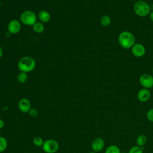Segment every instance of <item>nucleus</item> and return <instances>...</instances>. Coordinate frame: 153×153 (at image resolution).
Segmentation results:
<instances>
[{"mask_svg": "<svg viewBox=\"0 0 153 153\" xmlns=\"http://www.w3.org/2000/svg\"><path fill=\"white\" fill-rule=\"evenodd\" d=\"M36 65V61L33 57L30 56H25L19 60L17 67L20 72L28 73L35 69Z\"/></svg>", "mask_w": 153, "mask_h": 153, "instance_id": "nucleus-1", "label": "nucleus"}, {"mask_svg": "<svg viewBox=\"0 0 153 153\" xmlns=\"http://www.w3.org/2000/svg\"><path fill=\"white\" fill-rule=\"evenodd\" d=\"M118 41L121 47L123 48L129 49L135 44V37L131 32L125 30L119 34Z\"/></svg>", "mask_w": 153, "mask_h": 153, "instance_id": "nucleus-2", "label": "nucleus"}, {"mask_svg": "<svg viewBox=\"0 0 153 153\" xmlns=\"http://www.w3.org/2000/svg\"><path fill=\"white\" fill-rule=\"evenodd\" d=\"M135 14L139 17H145L151 12L150 5L145 1L140 0L135 2L133 6Z\"/></svg>", "mask_w": 153, "mask_h": 153, "instance_id": "nucleus-3", "label": "nucleus"}, {"mask_svg": "<svg viewBox=\"0 0 153 153\" xmlns=\"http://www.w3.org/2000/svg\"><path fill=\"white\" fill-rule=\"evenodd\" d=\"M37 20L35 12L31 10H26L22 13L20 16V22L26 26H33Z\"/></svg>", "mask_w": 153, "mask_h": 153, "instance_id": "nucleus-4", "label": "nucleus"}, {"mask_svg": "<svg viewBox=\"0 0 153 153\" xmlns=\"http://www.w3.org/2000/svg\"><path fill=\"white\" fill-rule=\"evenodd\" d=\"M42 148L45 153H56L59 150V144L56 140L49 139L44 141Z\"/></svg>", "mask_w": 153, "mask_h": 153, "instance_id": "nucleus-5", "label": "nucleus"}, {"mask_svg": "<svg viewBox=\"0 0 153 153\" xmlns=\"http://www.w3.org/2000/svg\"><path fill=\"white\" fill-rule=\"evenodd\" d=\"M141 85L145 88H151L153 87V76L148 74H142L139 78Z\"/></svg>", "mask_w": 153, "mask_h": 153, "instance_id": "nucleus-6", "label": "nucleus"}, {"mask_svg": "<svg viewBox=\"0 0 153 153\" xmlns=\"http://www.w3.org/2000/svg\"><path fill=\"white\" fill-rule=\"evenodd\" d=\"M7 29L10 34L18 33L21 30V22L16 19L10 20L8 23Z\"/></svg>", "mask_w": 153, "mask_h": 153, "instance_id": "nucleus-7", "label": "nucleus"}, {"mask_svg": "<svg viewBox=\"0 0 153 153\" xmlns=\"http://www.w3.org/2000/svg\"><path fill=\"white\" fill-rule=\"evenodd\" d=\"M131 49L133 55L137 57H142L143 56H144L146 52V50L144 45L139 43L134 44L131 48Z\"/></svg>", "mask_w": 153, "mask_h": 153, "instance_id": "nucleus-8", "label": "nucleus"}, {"mask_svg": "<svg viewBox=\"0 0 153 153\" xmlns=\"http://www.w3.org/2000/svg\"><path fill=\"white\" fill-rule=\"evenodd\" d=\"M18 107L19 110L23 113L28 112L32 108L30 100L26 98H22L19 101Z\"/></svg>", "mask_w": 153, "mask_h": 153, "instance_id": "nucleus-9", "label": "nucleus"}, {"mask_svg": "<svg viewBox=\"0 0 153 153\" xmlns=\"http://www.w3.org/2000/svg\"><path fill=\"white\" fill-rule=\"evenodd\" d=\"M105 146V141L102 137H97L91 143V148L94 152L101 151Z\"/></svg>", "mask_w": 153, "mask_h": 153, "instance_id": "nucleus-10", "label": "nucleus"}, {"mask_svg": "<svg viewBox=\"0 0 153 153\" xmlns=\"http://www.w3.org/2000/svg\"><path fill=\"white\" fill-rule=\"evenodd\" d=\"M151 96V93L149 90L147 88H143L140 89L137 94V97L138 100L140 102H145L148 101Z\"/></svg>", "mask_w": 153, "mask_h": 153, "instance_id": "nucleus-11", "label": "nucleus"}, {"mask_svg": "<svg viewBox=\"0 0 153 153\" xmlns=\"http://www.w3.org/2000/svg\"><path fill=\"white\" fill-rule=\"evenodd\" d=\"M38 19L42 23H48L51 19L50 14L46 10H41L39 11L38 14Z\"/></svg>", "mask_w": 153, "mask_h": 153, "instance_id": "nucleus-12", "label": "nucleus"}, {"mask_svg": "<svg viewBox=\"0 0 153 153\" xmlns=\"http://www.w3.org/2000/svg\"><path fill=\"white\" fill-rule=\"evenodd\" d=\"M44 26L43 23L41 22H36L33 26H32V29L33 30L37 33H42L44 31Z\"/></svg>", "mask_w": 153, "mask_h": 153, "instance_id": "nucleus-13", "label": "nucleus"}, {"mask_svg": "<svg viewBox=\"0 0 153 153\" xmlns=\"http://www.w3.org/2000/svg\"><path fill=\"white\" fill-rule=\"evenodd\" d=\"M146 142H147V137L143 134L139 135L136 139L137 145L140 147H143L146 144Z\"/></svg>", "mask_w": 153, "mask_h": 153, "instance_id": "nucleus-14", "label": "nucleus"}, {"mask_svg": "<svg viewBox=\"0 0 153 153\" xmlns=\"http://www.w3.org/2000/svg\"><path fill=\"white\" fill-rule=\"evenodd\" d=\"M28 76L27 73L23 72H20L17 76V80L19 83L23 84L27 80Z\"/></svg>", "mask_w": 153, "mask_h": 153, "instance_id": "nucleus-15", "label": "nucleus"}, {"mask_svg": "<svg viewBox=\"0 0 153 153\" xmlns=\"http://www.w3.org/2000/svg\"><path fill=\"white\" fill-rule=\"evenodd\" d=\"M100 23L103 26L107 27L108 26L111 22V19L110 17L108 15H104L100 19Z\"/></svg>", "mask_w": 153, "mask_h": 153, "instance_id": "nucleus-16", "label": "nucleus"}, {"mask_svg": "<svg viewBox=\"0 0 153 153\" xmlns=\"http://www.w3.org/2000/svg\"><path fill=\"white\" fill-rule=\"evenodd\" d=\"M8 142L7 139L2 136H0V153L4 152L7 148Z\"/></svg>", "mask_w": 153, "mask_h": 153, "instance_id": "nucleus-17", "label": "nucleus"}, {"mask_svg": "<svg viewBox=\"0 0 153 153\" xmlns=\"http://www.w3.org/2000/svg\"><path fill=\"white\" fill-rule=\"evenodd\" d=\"M121 151L120 149V148L116 146V145H110L109 146L106 151L105 153H121Z\"/></svg>", "mask_w": 153, "mask_h": 153, "instance_id": "nucleus-18", "label": "nucleus"}, {"mask_svg": "<svg viewBox=\"0 0 153 153\" xmlns=\"http://www.w3.org/2000/svg\"><path fill=\"white\" fill-rule=\"evenodd\" d=\"M44 141L43 140L42 138L40 136H36L33 139V143L36 146H42Z\"/></svg>", "mask_w": 153, "mask_h": 153, "instance_id": "nucleus-19", "label": "nucleus"}, {"mask_svg": "<svg viewBox=\"0 0 153 153\" xmlns=\"http://www.w3.org/2000/svg\"><path fill=\"white\" fill-rule=\"evenodd\" d=\"M143 147H140L137 145L134 146L130 149L128 153H143Z\"/></svg>", "mask_w": 153, "mask_h": 153, "instance_id": "nucleus-20", "label": "nucleus"}, {"mask_svg": "<svg viewBox=\"0 0 153 153\" xmlns=\"http://www.w3.org/2000/svg\"><path fill=\"white\" fill-rule=\"evenodd\" d=\"M146 117L147 119L153 122V108L150 109L146 113Z\"/></svg>", "mask_w": 153, "mask_h": 153, "instance_id": "nucleus-21", "label": "nucleus"}, {"mask_svg": "<svg viewBox=\"0 0 153 153\" xmlns=\"http://www.w3.org/2000/svg\"><path fill=\"white\" fill-rule=\"evenodd\" d=\"M29 115L32 117H36L38 115V111L35 108H31L28 112Z\"/></svg>", "mask_w": 153, "mask_h": 153, "instance_id": "nucleus-22", "label": "nucleus"}, {"mask_svg": "<svg viewBox=\"0 0 153 153\" xmlns=\"http://www.w3.org/2000/svg\"><path fill=\"white\" fill-rule=\"evenodd\" d=\"M4 121L2 119L0 118V130L1 128H2L4 127Z\"/></svg>", "mask_w": 153, "mask_h": 153, "instance_id": "nucleus-23", "label": "nucleus"}, {"mask_svg": "<svg viewBox=\"0 0 153 153\" xmlns=\"http://www.w3.org/2000/svg\"><path fill=\"white\" fill-rule=\"evenodd\" d=\"M149 17H150L151 20L153 22V11L150 12V13H149Z\"/></svg>", "mask_w": 153, "mask_h": 153, "instance_id": "nucleus-24", "label": "nucleus"}, {"mask_svg": "<svg viewBox=\"0 0 153 153\" xmlns=\"http://www.w3.org/2000/svg\"><path fill=\"white\" fill-rule=\"evenodd\" d=\"M2 56H3V50L1 46L0 45V59L2 57Z\"/></svg>", "mask_w": 153, "mask_h": 153, "instance_id": "nucleus-25", "label": "nucleus"}, {"mask_svg": "<svg viewBox=\"0 0 153 153\" xmlns=\"http://www.w3.org/2000/svg\"><path fill=\"white\" fill-rule=\"evenodd\" d=\"M88 153H96V152H94V151H91V152H89Z\"/></svg>", "mask_w": 153, "mask_h": 153, "instance_id": "nucleus-26", "label": "nucleus"}, {"mask_svg": "<svg viewBox=\"0 0 153 153\" xmlns=\"http://www.w3.org/2000/svg\"><path fill=\"white\" fill-rule=\"evenodd\" d=\"M1 1H0V7H1Z\"/></svg>", "mask_w": 153, "mask_h": 153, "instance_id": "nucleus-27", "label": "nucleus"}, {"mask_svg": "<svg viewBox=\"0 0 153 153\" xmlns=\"http://www.w3.org/2000/svg\"><path fill=\"white\" fill-rule=\"evenodd\" d=\"M121 153H127V152H121Z\"/></svg>", "mask_w": 153, "mask_h": 153, "instance_id": "nucleus-28", "label": "nucleus"}, {"mask_svg": "<svg viewBox=\"0 0 153 153\" xmlns=\"http://www.w3.org/2000/svg\"><path fill=\"white\" fill-rule=\"evenodd\" d=\"M152 74H153V68H152Z\"/></svg>", "mask_w": 153, "mask_h": 153, "instance_id": "nucleus-29", "label": "nucleus"}, {"mask_svg": "<svg viewBox=\"0 0 153 153\" xmlns=\"http://www.w3.org/2000/svg\"><path fill=\"white\" fill-rule=\"evenodd\" d=\"M132 1H136V0H132Z\"/></svg>", "mask_w": 153, "mask_h": 153, "instance_id": "nucleus-30", "label": "nucleus"}, {"mask_svg": "<svg viewBox=\"0 0 153 153\" xmlns=\"http://www.w3.org/2000/svg\"><path fill=\"white\" fill-rule=\"evenodd\" d=\"M25 153H27V152H25Z\"/></svg>", "mask_w": 153, "mask_h": 153, "instance_id": "nucleus-31", "label": "nucleus"}]
</instances>
